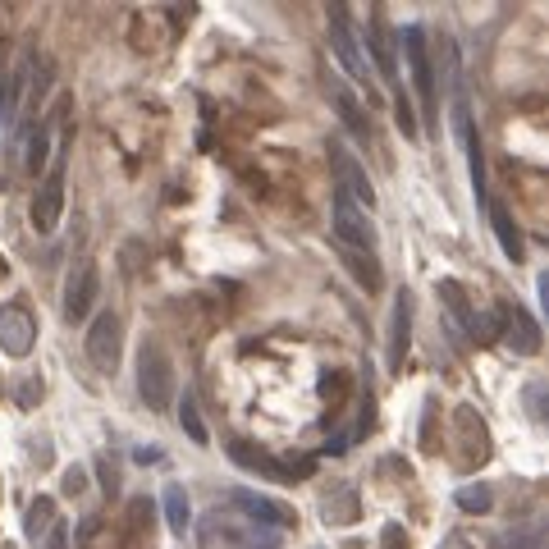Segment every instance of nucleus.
Here are the masks:
<instances>
[{"instance_id":"7","label":"nucleus","mask_w":549,"mask_h":549,"mask_svg":"<svg viewBox=\"0 0 549 549\" xmlns=\"http://www.w3.org/2000/svg\"><path fill=\"white\" fill-rule=\"evenodd\" d=\"M229 508L243 513V522L252 527H266V531H284V527H298V513L280 499H266L257 490H229Z\"/></svg>"},{"instance_id":"36","label":"nucleus","mask_w":549,"mask_h":549,"mask_svg":"<svg viewBox=\"0 0 549 549\" xmlns=\"http://www.w3.org/2000/svg\"><path fill=\"white\" fill-rule=\"evenodd\" d=\"M540 399H545V380H536V385L527 389V403H531V417L545 421V408H540Z\"/></svg>"},{"instance_id":"14","label":"nucleus","mask_w":549,"mask_h":549,"mask_svg":"<svg viewBox=\"0 0 549 549\" xmlns=\"http://www.w3.org/2000/svg\"><path fill=\"white\" fill-rule=\"evenodd\" d=\"M499 334H504V344L513 348L517 357H536L540 353V321L527 312V307H504L499 312Z\"/></svg>"},{"instance_id":"17","label":"nucleus","mask_w":549,"mask_h":549,"mask_svg":"<svg viewBox=\"0 0 549 549\" xmlns=\"http://www.w3.org/2000/svg\"><path fill=\"white\" fill-rule=\"evenodd\" d=\"M435 298H440V307L449 312V321L458 325L463 334H472V325H476V312H472V302H467V289L458 280H440L435 284Z\"/></svg>"},{"instance_id":"4","label":"nucleus","mask_w":549,"mask_h":549,"mask_svg":"<svg viewBox=\"0 0 549 549\" xmlns=\"http://www.w3.org/2000/svg\"><path fill=\"white\" fill-rule=\"evenodd\" d=\"M138 394L151 412H165L174 403V362L156 339H142L138 348Z\"/></svg>"},{"instance_id":"38","label":"nucleus","mask_w":549,"mask_h":549,"mask_svg":"<svg viewBox=\"0 0 549 549\" xmlns=\"http://www.w3.org/2000/svg\"><path fill=\"white\" fill-rule=\"evenodd\" d=\"M133 458H138V463H161V453H156V449H138Z\"/></svg>"},{"instance_id":"5","label":"nucleus","mask_w":549,"mask_h":549,"mask_svg":"<svg viewBox=\"0 0 549 549\" xmlns=\"http://www.w3.org/2000/svg\"><path fill=\"white\" fill-rule=\"evenodd\" d=\"M229 458L238 467H248V472L266 476V481H280V485H298L312 476V458H275V453H266L252 440H229Z\"/></svg>"},{"instance_id":"37","label":"nucleus","mask_w":549,"mask_h":549,"mask_svg":"<svg viewBox=\"0 0 549 549\" xmlns=\"http://www.w3.org/2000/svg\"><path fill=\"white\" fill-rule=\"evenodd\" d=\"M440 549H472V545H467V536H444Z\"/></svg>"},{"instance_id":"19","label":"nucleus","mask_w":549,"mask_h":549,"mask_svg":"<svg viewBox=\"0 0 549 549\" xmlns=\"http://www.w3.org/2000/svg\"><path fill=\"white\" fill-rule=\"evenodd\" d=\"M490 229H495V238H499V252L517 266V261H522V229L513 225L504 202H490Z\"/></svg>"},{"instance_id":"27","label":"nucleus","mask_w":549,"mask_h":549,"mask_svg":"<svg viewBox=\"0 0 549 549\" xmlns=\"http://www.w3.org/2000/svg\"><path fill=\"white\" fill-rule=\"evenodd\" d=\"M453 504L463 508V513H490V504H495V495H490V485H463L458 495H453Z\"/></svg>"},{"instance_id":"16","label":"nucleus","mask_w":549,"mask_h":549,"mask_svg":"<svg viewBox=\"0 0 549 549\" xmlns=\"http://www.w3.org/2000/svg\"><path fill=\"white\" fill-rule=\"evenodd\" d=\"M366 51L376 55V69H380V78L385 83H399V60H394V37H389V28H385V19H371L366 23Z\"/></svg>"},{"instance_id":"31","label":"nucleus","mask_w":549,"mask_h":549,"mask_svg":"<svg viewBox=\"0 0 549 549\" xmlns=\"http://www.w3.org/2000/svg\"><path fill=\"white\" fill-rule=\"evenodd\" d=\"M435 408H440V403H426V417H421V449L426 453H435Z\"/></svg>"},{"instance_id":"21","label":"nucleus","mask_w":549,"mask_h":549,"mask_svg":"<svg viewBox=\"0 0 549 549\" xmlns=\"http://www.w3.org/2000/svg\"><path fill=\"white\" fill-rule=\"evenodd\" d=\"M124 549H151V504L147 499H133L129 517H124Z\"/></svg>"},{"instance_id":"11","label":"nucleus","mask_w":549,"mask_h":549,"mask_svg":"<svg viewBox=\"0 0 549 549\" xmlns=\"http://www.w3.org/2000/svg\"><path fill=\"white\" fill-rule=\"evenodd\" d=\"M330 46H334V55H339V65L348 69V78L353 83H371V65H366V51L357 46V33H353V23H348V14L334 5L330 10Z\"/></svg>"},{"instance_id":"26","label":"nucleus","mask_w":549,"mask_h":549,"mask_svg":"<svg viewBox=\"0 0 549 549\" xmlns=\"http://www.w3.org/2000/svg\"><path fill=\"white\" fill-rule=\"evenodd\" d=\"M179 426L188 431V440H193V444H206V440H211V435H206V421H202V412H197V399H193V394H183V399H179Z\"/></svg>"},{"instance_id":"28","label":"nucleus","mask_w":549,"mask_h":549,"mask_svg":"<svg viewBox=\"0 0 549 549\" xmlns=\"http://www.w3.org/2000/svg\"><path fill=\"white\" fill-rule=\"evenodd\" d=\"M330 92H334V101H339V110H344V124H348V129H353V138H371V129H366V124H362V110H357V101L353 97H348V92H344V87H330Z\"/></svg>"},{"instance_id":"24","label":"nucleus","mask_w":549,"mask_h":549,"mask_svg":"<svg viewBox=\"0 0 549 549\" xmlns=\"http://www.w3.org/2000/svg\"><path fill=\"white\" fill-rule=\"evenodd\" d=\"M23 74H28V60H19V69L5 78V92H0V129H14V115H19V92H23Z\"/></svg>"},{"instance_id":"32","label":"nucleus","mask_w":549,"mask_h":549,"mask_svg":"<svg viewBox=\"0 0 549 549\" xmlns=\"http://www.w3.org/2000/svg\"><path fill=\"white\" fill-rule=\"evenodd\" d=\"M42 549H69V522H65V517H55V527L46 531Z\"/></svg>"},{"instance_id":"9","label":"nucleus","mask_w":549,"mask_h":549,"mask_svg":"<svg viewBox=\"0 0 549 549\" xmlns=\"http://www.w3.org/2000/svg\"><path fill=\"white\" fill-rule=\"evenodd\" d=\"M119 353H124V321L115 312H101L97 321L87 325V362L97 371H115Z\"/></svg>"},{"instance_id":"13","label":"nucleus","mask_w":549,"mask_h":549,"mask_svg":"<svg viewBox=\"0 0 549 549\" xmlns=\"http://www.w3.org/2000/svg\"><path fill=\"white\" fill-rule=\"evenodd\" d=\"M37 344V321L23 302L0 307V353L5 357H28Z\"/></svg>"},{"instance_id":"12","label":"nucleus","mask_w":549,"mask_h":549,"mask_svg":"<svg viewBox=\"0 0 549 549\" xmlns=\"http://www.w3.org/2000/svg\"><path fill=\"white\" fill-rule=\"evenodd\" d=\"M97 293H101L97 261H78L65 280V321H87V312L97 307Z\"/></svg>"},{"instance_id":"1","label":"nucleus","mask_w":549,"mask_h":549,"mask_svg":"<svg viewBox=\"0 0 549 549\" xmlns=\"http://www.w3.org/2000/svg\"><path fill=\"white\" fill-rule=\"evenodd\" d=\"M69 151H74V129L60 133V147H55V156H51V170H46V179L37 183L33 206H28V220H33L37 234H51V229L60 225V216H65V174H69Z\"/></svg>"},{"instance_id":"18","label":"nucleus","mask_w":549,"mask_h":549,"mask_svg":"<svg viewBox=\"0 0 549 549\" xmlns=\"http://www.w3.org/2000/svg\"><path fill=\"white\" fill-rule=\"evenodd\" d=\"M321 513H325V522H334V527H348V522H357V517H362L357 490H353V485H334L330 495L321 499Z\"/></svg>"},{"instance_id":"25","label":"nucleus","mask_w":549,"mask_h":549,"mask_svg":"<svg viewBox=\"0 0 549 549\" xmlns=\"http://www.w3.org/2000/svg\"><path fill=\"white\" fill-rule=\"evenodd\" d=\"M46 161H51V124H37L33 133H28V156H23V165H28V174L46 170Z\"/></svg>"},{"instance_id":"34","label":"nucleus","mask_w":549,"mask_h":549,"mask_svg":"<svg viewBox=\"0 0 549 549\" xmlns=\"http://www.w3.org/2000/svg\"><path fill=\"white\" fill-rule=\"evenodd\" d=\"M83 485H87V472L83 467H69L65 481H60V490H65V495H83Z\"/></svg>"},{"instance_id":"20","label":"nucleus","mask_w":549,"mask_h":549,"mask_svg":"<svg viewBox=\"0 0 549 549\" xmlns=\"http://www.w3.org/2000/svg\"><path fill=\"white\" fill-rule=\"evenodd\" d=\"M161 513H165V527H170L174 536H183V531L193 527V504H188V490H183V485H165Z\"/></svg>"},{"instance_id":"8","label":"nucleus","mask_w":549,"mask_h":549,"mask_svg":"<svg viewBox=\"0 0 549 549\" xmlns=\"http://www.w3.org/2000/svg\"><path fill=\"white\" fill-rule=\"evenodd\" d=\"M330 170H334V183H339V193L344 197H353V202L366 206V211L376 206V188L366 179V165L357 161L344 142H330Z\"/></svg>"},{"instance_id":"33","label":"nucleus","mask_w":549,"mask_h":549,"mask_svg":"<svg viewBox=\"0 0 549 549\" xmlns=\"http://www.w3.org/2000/svg\"><path fill=\"white\" fill-rule=\"evenodd\" d=\"M380 545L385 549H408V531H403L399 522H389V527L380 531Z\"/></svg>"},{"instance_id":"2","label":"nucleus","mask_w":549,"mask_h":549,"mask_svg":"<svg viewBox=\"0 0 549 549\" xmlns=\"http://www.w3.org/2000/svg\"><path fill=\"white\" fill-rule=\"evenodd\" d=\"M197 540H202V549H275L280 545V531L252 527V522H243V517L225 513L216 504L197 522Z\"/></svg>"},{"instance_id":"15","label":"nucleus","mask_w":549,"mask_h":549,"mask_svg":"<svg viewBox=\"0 0 549 549\" xmlns=\"http://www.w3.org/2000/svg\"><path fill=\"white\" fill-rule=\"evenodd\" d=\"M408 344H412V298L399 293V298H394V312H389V348H385L389 371H403Z\"/></svg>"},{"instance_id":"23","label":"nucleus","mask_w":549,"mask_h":549,"mask_svg":"<svg viewBox=\"0 0 549 549\" xmlns=\"http://www.w3.org/2000/svg\"><path fill=\"white\" fill-rule=\"evenodd\" d=\"M55 527V499L51 495H37L33 504H28V517H23V531H28V540H46V531Z\"/></svg>"},{"instance_id":"29","label":"nucleus","mask_w":549,"mask_h":549,"mask_svg":"<svg viewBox=\"0 0 549 549\" xmlns=\"http://www.w3.org/2000/svg\"><path fill=\"white\" fill-rule=\"evenodd\" d=\"M394 124L403 129V138H417V129H421V124H417V110H412V101L403 97V92L394 97Z\"/></svg>"},{"instance_id":"30","label":"nucleus","mask_w":549,"mask_h":549,"mask_svg":"<svg viewBox=\"0 0 549 549\" xmlns=\"http://www.w3.org/2000/svg\"><path fill=\"white\" fill-rule=\"evenodd\" d=\"M316 389H321V399L339 403L348 394V376H344V371H330V376H321V385H316Z\"/></svg>"},{"instance_id":"10","label":"nucleus","mask_w":549,"mask_h":549,"mask_svg":"<svg viewBox=\"0 0 549 549\" xmlns=\"http://www.w3.org/2000/svg\"><path fill=\"white\" fill-rule=\"evenodd\" d=\"M334 234L344 238L353 252H376V225H371L362 206H357L353 197H344L339 188H334Z\"/></svg>"},{"instance_id":"6","label":"nucleus","mask_w":549,"mask_h":549,"mask_svg":"<svg viewBox=\"0 0 549 549\" xmlns=\"http://www.w3.org/2000/svg\"><path fill=\"white\" fill-rule=\"evenodd\" d=\"M403 55H408V74H412V87H417L421 97V115L435 119V110H440V92H435V55H431V42H426V33H421L417 23L412 28H403Z\"/></svg>"},{"instance_id":"22","label":"nucleus","mask_w":549,"mask_h":549,"mask_svg":"<svg viewBox=\"0 0 549 549\" xmlns=\"http://www.w3.org/2000/svg\"><path fill=\"white\" fill-rule=\"evenodd\" d=\"M344 266L353 270V280L362 284L366 293H376L380 284H385V275H380V261H376V252H353V248H344Z\"/></svg>"},{"instance_id":"3","label":"nucleus","mask_w":549,"mask_h":549,"mask_svg":"<svg viewBox=\"0 0 549 549\" xmlns=\"http://www.w3.org/2000/svg\"><path fill=\"white\" fill-rule=\"evenodd\" d=\"M453 463L458 472H476V467L490 463V453H495V440H490V426L485 417L472 408V403H458L453 408Z\"/></svg>"},{"instance_id":"35","label":"nucleus","mask_w":549,"mask_h":549,"mask_svg":"<svg viewBox=\"0 0 549 549\" xmlns=\"http://www.w3.org/2000/svg\"><path fill=\"white\" fill-rule=\"evenodd\" d=\"M37 399H42V380H23V389H19V408H33Z\"/></svg>"}]
</instances>
